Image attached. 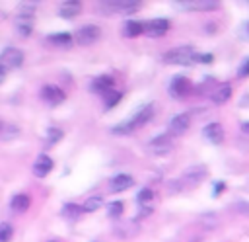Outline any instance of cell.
I'll list each match as a JSON object with an SVG mask.
<instances>
[{
	"label": "cell",
	"mask_w": 249,
	"mask_h": 242,
	"mask_svg": "<svg viewBox=\"0 0 249 242\" xmlns=\"http://www.w3.org/2000/svg\"><path fill=\"white\" fill-rule=\"evenodd\" d=\"M101 8H107L105 12H119V14H134L140 10V2L136 0H111L103 2Z\"/></svg>",
	"instance_id": "5b68a950"
},
{
	"label": "cell",
	"mask_w": 249,
	"mask_h": 242,
	"mask_svg": "<svg viewBox=\"0 0 249 242\" xmlns=\"http://www.w3.org/2000/svg\"><path fill=\"white\" fill-rule=\"evenodd\" d=\"M60 139H62V131H60V129L51 127V129L47 131V141H49V144H54V142H58Z\"/></svg>",
	"instance_id": "f1b7e54d"
},
{
	"label": "cell",
	"mask_w": 249,
	"mask_h": 242,
	"mask_svg": "<svg viewBox=\"0 0 249 242\" xmlns=\"http://www.w3.org/2000/svg\"><path fill=\"white\" fill-rule=\"evenodd\" d=\"M29 205H31V199H29V195L27 193H18V195H14L12 197V201H10V209L14 211V213H25L27 209H29Z\"/></svg>",
	"instance_id": "e0dca14e"
},
{
	"label": "cell",
	"mask_w": 249,
	"mask_h": 242,
	"mask_svg": "<svg viewBox=\"0 0 249 242\" xmlns=\"http://www.w3.org/2000/svg\"><path fill=\"white\" fill-rule=\"evenodd\" d=\"M245 76H249V57H245L237 68V78H245Z\"/></svg>",
	"instance_id": "f546056e"
},
{
	"label": "cell",
	"mask_w": 249,
	"mask_h": 242,
	"mask_svg": "<svg viewBox=\"0 0 249 242\" xmlns=\"http://www.w3.org/2000/svg\"><path fill=\"white\" fill-rule=\"evenodd\" d=\"M12 234H14L12 224H10V222H2V224H0V242H10Z\"/></svg>",
	"instance_id": "4316f807"
},
{
	"label": "cell",
	"mask_w": 249,
	"mask_h": 242,
	"mask_svg": "<svg viewBox=\"0 0 249 242\" xmlns=\"http://www.w3.org/2000/svg\"><path fill=\"white\" fill-rule=\"evenodd\" d=\"M231 209H233V211H237V213H241V215H249V203H245V201L233 203V205H231Z\"/></svg>",
	"instance_id": "4dcf8cb0"
},
{
	"label": "cell",
	"mask_w": 249,
	"mask_h": 242,
	"mask_svg": "<svg viewBox=\"0 0 249 242\" xmlns=\"http://www.w3.org/2000/svg\"><path fill=\"white\" fill-rule=\"evenodd\" d=\"M99 37H101V29L93 23H86L80 29H76V33H74V39L80 45H91V43L99 41Z\"/></svg>",
	"instance_id": "277c9868"
},
{
	"label": "cell",
	"mask_w": 249,
	"mask_h": 242,
	"mask_svg": "<svg viewBox=\"0 0 249 242\" xmlns=\"http://www.w3.org/2000/svg\"><path fill=\"white\" fill-rule=\"evenodd\" d=\"M80 10H82V4H80V2H76V0H68V2H64V4L60 6V12H58V14H60L62 18L70 20V18L78 16Z\"/></svg>",
	"instance_id": "ac0fdd59"
},
{
	"label": "cell",
	"mask_w": 249,
	"mask_h": 242,
	"mask_svg": "<svg viewBox=\"0 0 249 242\" xmlns=\"http://www.w3.org/2000/svg\"><path fill=\"white\" fill-rule=\"evenodd\" d=\"M89 88H91V92L105 96V94H109L111 90H115V80H113V76H109V74H101V76H97V78L91 80V86H89Z\"/></svg>",
	"instance_id": "8fae6325"
},
{
	"label": "cell",
	"mask_w": 249,
	"mask_h": 242,
	"mask_svg": "<svg viewBox=\"0 0 249 242\" xmlns=\"http://www.w3.org/2000/svg\"><path fill=\"white\" fill-rule=\"evenodd\" d=\"M103 98H105V109H113V107L121 101L123 94H121L119 90H111V92H109V94H105Z\"/></svg>",
	"instance_id": "cb8c5ba5"
},
{
	"label": "cell",
	"mask_w": 249,
	"mask_h": 242,
	"mask_svg": "<svg viewBox=\"0 0 249 242\" xmlns=\"http://www.w3.org/2000/svg\"><path fill=\"white\" fill-rule=\"evenodd\" d=\"M202 137H204L206 141L218 144V142L224 141V127H222L220 123H208V125H204V129H202Z\"/></svg>",
	"instance_id": "9a60e30c"
},
{
	"label": "cell",
	"mask_w": 249,
	"mask_h": 242,
	"mask_svg": "<svg viewBox=\"0 0 249 242\" xmlns=\"http://www.w3.org/2000/svg\"><path fill=\"white\" fill-rule=\"evenodd\" d=\"M0 131H2V123H0Z\"/></svg>",
	"instance_id": "d590c367"
},
{
	"label": "cell",
	"mask_w": 249,
	"mask_h": 242,
	"mask_svg": "<svg viewBox=\"0 0 249 242\" xmlns=\"http://www.w3.org/2000/svg\"><path fill=\"white\" fill-rule=\"evenodd\" d=\"M191 90H193V82H191L187 76H175V78L169 82V94H171L173 98H177V100L189 96Z\"/></svg>",
	"instance_id": "52a82bcc"
},
{
	"label": "cell",
	"mask_w": 249,
	"mask_h": 242,
	"mask_svg": "<svg viewBox=\"0 0 249 242\" xmlns=\"http://www.w3.org/2000/svg\"><path fill=\"white\" fill-rule=\"evenodd\" d=\"M136 197H138V203H140V205H148V203L154 199V191H152L150 187H144V189L138 191Z\"/></svg>",
	"instance_id": "484cf974"
},
{
	"label": "cell",
	"mask_w": 249,
	"mask_h": 242,
	"mask_svg": "<svg viewBox=\"0 0 249 242\" xmlns=\"http://www.w3.org/2000/svg\"><path fill=\"white\" fill-rule=\"evenodd\" d=\"M222 189H224V182H220V183H216V185H214V193H220Z\"/></svg>",
	"instance_id": "d6a6232c"
},
{
	"label": "cell",
	"mask_w": 249,
	"mask_h": 242,
	"mask_svg": "<svg viewBox=\"0 0 249 242\" xmlns=\"http://www.w3.org/2000/svg\"><path fill=\"white\" fill-rule=\"evenodd\" d=\"M140 33H144V25L140 21H134V20H128L124 21V27H123V35L132 39V37H138Z\"/></svg>",
	"instance_id": "d6986e66"
},
{
	"label": "cell",
	"mask_w": 249,
	"mask_h": 242,
	"mask_svg": "<svg viewBox=\"0 0 249 242\" xmlns=\"http://www.w3.org/2000/svg\"><path fill=\"white\" fill-rule=\"evenodd\" d=\"M189 127H191V115H189V113H179V115H175V117L169 121V135L179 137V135H183Z\"/></svg>",
	"instance_id": "7c38bea8"
},
{
	"label": "cell",
	"mask_w": 249,
	"mask_h": 242,
	"mask_svg": "<svg viewBox=\"0 0 249 242\" xmlns=\"http://www.w3.org/2000/svg\"><path fill=\"white\" fill-rule=\"evenodd\" d=\"M231 98V84L230 82H222V84H216L212 94H210V100L212 103H226L228 100Z\"/></svg>",
	"instance_id": "5bb4252c"
},
{
	"label": "cell",
	"mask_w": 249,
	"mask_h": 242,
	"mask_svg": "<svg viewBox=\"0 0 249 242\" xmlns=\"http://www.w3.org/2000/svg\"><path fill=\"white\" fill-rule=\"evenodd\" d=\"M173 148V142H171V137L169 135H158L154 137L150 142H148V150L156 156H163L167 154L169 150Z\"/></svg>",
	"instance_id": "30bf717a"
},
{
	"label": "cell",
	"mask_w": 249,
	"mask_h": 242,
	"mask_svg": "<svg viewBox=\"0 0 249 242\" xmlns=\"http://www.w3.org/2000/svg\"><path fill=\"white\" fill-rule=\"evenodd\" d=\"M142 25H144V33L148 37H161V35H165L169 31V20H165V18L148 20Z\"/></svg>",
	"instance_id": "8992f818"
},
{
	"label": "cell",
	"mask_w": 249,
	"mask_h": 242,
	"mask_svg": "<svg viewBox=\"0 0 249 242\" xmlns=\"http://www.w3.org/2000/svg\"><path fill=\"white\" fill-rule=\"evenodd\" d=\"M47 41L53 43V45H56V47H68L72 43V35L66 33V31L64 33H53V35L47 37Z\"/></svg>",
	"instance_id": "44dd1931"
},
{
	"label": "cell",
	"mask_w": 249,
	"mask_h": 242,
	"mask_svg": "<svg viewBox=\"0 0 249 242\" xmlns=\"http://www.w3.org/2000/svg\"><path fill=\"white\" fill-rule=\"evenodd\" d=\"M41 100L49 105H58L66 100V94L58 88V86H53V84H45L41 88Z\"/></svg>",
	"instance_id": "9c48e42d"
},
{
	"label": "cell",
	"mask_w": 249,
	"mask_h": 242,
	"mask_svg": "<svg viewBox=\"0 0 249 242\" xmlns=\"http://www.w3.org/2000/svg\"><path fill=\"white\" fill-rule=\"evenodd\" d=\"M101 205H103V197H101V195H91V197H88V199L84 201L82 209H84V213H93V211H97Z\"/></svg>",
	"instance_id": "7402d4cb"
},
{
	"label": "cell",
	"mask_w": 249,
	"mask_h": 242,
	"mask_svg": "<svg viewBox=\"0 0 249 242\" xmlns=\"http://www.w3.org/2000/svg\"><path fill=\"white\" fill-rule=\"evenodd\" d=\"M53 160H51V156H47V154H41L37 160H35V164H33V174L37 176V178H45L51 170H53Z\"/></svg>",
	"instance_id": "2e32d148"
},
{
	"label": "cell",
	"mask_w": 249,
	"mask_h": 242,
	"mask_svg": "<svg viewBox=\"0 0 249 242\" xmlns=\"http://www.w3.org/2000/svg\"><path fill=\"white\" fill-rule=\"evenodd\" d=\"M132 185H134V180H132V176H128V174H117L115 178L109 180V191H111V193H121V191H124V189L132 187Z\"/></svg>",
	"instance_id": "4fadbf2b"
},
{
	"label": "cell",
	"mask_w": 249,
	"mask_h": 242,
	"mask_svg": "<svg viewBox=\"0 0 249 242\" xmlns=\"http://www.w3.org/2000/svg\"><path fill=\"white\" fill-rule=\"evenodd\" d=\"M123 213H124L123 201H111V203L107 205V215H109L111 219H119Z\"/></svg>",
	"instance_id": "d4e9b609"
},
{
	"label": "cell",
	"mask_w": 249,
	"mask_h": 242,
	"mask_svg": "<svg viewBox=\"0 0 249 242\" xmlns=\"http://www.w3.org/2000/svg\"><path fill=\"white\" fill-rule=\"evenodd\" d=\"M208 176L206 166H191L187 172H183L177 180H173V183L169 185L171 191H183V189H191L195 185H198L204 178Z\"/></svg>",
	"instance_id": "7a4b0ae2"
},
{
	"label": "cell",
	"mask_w": 249,
	"mask_h": 242,
	"mask_svg": "<svg viewBox=\"0 0 249 242\" xmlns=\"http://www.w3.org/2000/svg\"><path fill=\"white\" fill-rule=\"evenodd\" d=\"M4 78H6V68H4L2 64H0V84L4 82Z\"/></svg>",
	"instance_id": "e575fe53"
},
{
	"label": "cell",
	"mask_w": 249,
	"mask_h": 242,
	"mask_svg": "<svg viewBox=\"0 0 249 242\" xmlns=\"http://www.w3.org/2000/svg\"><path fill=\"white\" fill-rule=\"evenodd\" d=\"M152 117H154V105H152V103H146V105L140 107L130 119H126L124 123L115 125V127L111 129V133H113V135H119V137H123V135H132L136 129L144 127Z\"/></svg>",
	"instance_id": "6da1fadb"
},
{
	"label": "cell",
	"mask_w": 249,
	"mask_h": 242,
	"mask_svg": "<svg viewBox=\"0 0 249 242\" xmlns=\"http://www.w3.org/2000/svg\"><path fill=\"white\" fill-rule=\"evenodd\" d=\"M185 8H193V10H218V2L214 0H195V2H185Z\"/></svg>",
	"instance_id": "ffe728a7"
},
{
	"label": "cell",
	"mask_w": 249,
	"mask_h": 242,
	"mask_svg": "<svg viewBox=\"0 0 249 242\" xmlns=\"http://www.w3.org/2000/svg\"><path fill=\"white\" fill-rule=\"evenodd\" d=\"M163 62L167 64H179V66H191L196 64V51L191 45H181L163 55Z\"/></svg>",
	"instance_id": "3957f363"
},
{
	"label": "cell",
	"mask_w": 249,
	"mask_h": 242,
	"mask_svg": "<svg viewBox=\"0 0 249 242\" xmlns=\"http://www.w3.org/2000/svg\"><path fill=\"white\" fill-rule=\"evenodd\" d=\"M82 213H84L82 205H76V203H66V205L62 207V215H64L66 219H70V221H76Z\"/></svg>",
	"instance_id": "603a6c76"
},
{
	"label": "cell",
	"mask_w": 249,
	"mask_h": 242,
	"mask_svg": "<svg viewBox=\"0 0 249 242\" xmlns=\"http://www.w3.org/2000/svg\"><path fill=\"white\" fill-rule=\"evenodd\" d=\"M214 59H212V55L210 53H196V64H210Z\"/></svg>",
	"instance_id": "1f68e13d"
},
{
	"label": "cell",
	"mask_w": 249,
	"mask_h": 242,
	"mask_svg": "<svg viewBox=\"0 0 249 242\" xmlns=\"http://www.w3.org/2000/svg\"><path fill=\"white\" fill-rule=\"evenodd\" d=\"M21 62H23V53L16 47H8L0 53V64L6 70L8 68H18V66H21Z\"/></svg>",
	"instance_id": "ba28073f"
},
{
	"label": "cell",
	"mask_w": 249,
	"mask_h": 242,
	"mask_svg": "<svg viewBox=\"0 0 249 242\" xmlns=\"http://www.w3.org/2000/svg\"><path fill=\"white\" fill-rule=\"evenodd\" d=\"M18 31L21 33V35H29L31 33V20H27V18H19L18 20Z\"/></svg>",
	"instance_id": "83f0119b"
},
{
	"label": "cell",
	"mask_w": 249,
	"mask_h": 242,
	"mask_svg": "<svg viewBox=\"0 0 249 242\" xmlns=\"http://www.w3.org/2000/svg\"><path fill=\"white\" fill-rule=\"evenodd\" d=\"M49 242H56V240H49Z\"/></svg>",
	"instance_id": "8d00e7d4"
},
{
	"label": "cell",
	"mask_w": 249,
	"mask_h": 242,
	"mask_svg": "<svg viewBox=\"0 0 249 242\" xmlns=\"http://www.w3.org/2000/svg\"><path fill=\"white\" fill-rule=\"evenodd\" d=\"M241 131L249 135V121H243V123H241Z\"/></svg>",
	"instance_id": "836d02e7"
}]
</instances>
